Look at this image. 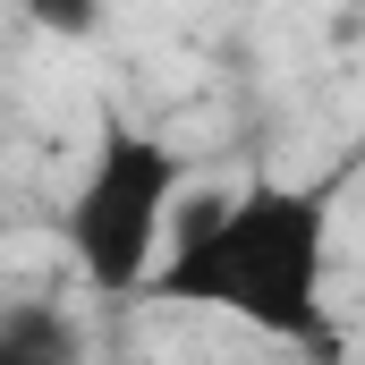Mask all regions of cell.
<instances>
[{"label": "cell", "instance_id": "7a4b0ae2", "mask_svg": "<svg viewBox=\"0 0 365 365\" xmlns=\"http://www.w3.org/2000/svg\"><path fill=\"white\" fill-rule=\"evenodd\" d=\"M187 179H195V162L170 136H153L136 119L93 128V153L68 187V204H60V247H68V264L93 297L128 306V297L153 289V272H162V255L187 221V204H179Z\"/></svg>", "mask_w": 365, "mask_h": 365}, {"label": "cell", "instance_id": "3957f363", "mask_svg": "<svg viewBox=\"0 0 365 365\" xmlns=\"http://www.w3.org/2000/svg\"><path fill=\"white\" fill-rule=\"evenodd\" d=\"M86 340L51 297H9L0 306V365H77Z\"/></svg>", "mask_w": 365, "mask_h": 365}, {"label": "cell", "instance_id": "6da1fadb", "mask_svg": "<svg viewBox=\"0 0 365 365\" xmlns=\"http://www.w3.org/2000/svg\"><path fill=\"white\" fill-rule=\"evenodd\" d=\"M331 230H340L331 179L221 187V195L187 204L145 306L221 314V323H247L272 349L331 357L340 349L331 340Z\"/></svg>", "mask_w": 365, "mask_h": 365}, {"label": "cell", "instance_id": "277c9868", "mask_svg": "<svg viewBox=\"0 0 365 365\" xmlns=\"http://www.w3.org/2000/svg\"><path fill=\"white\" fill-rule=\"evenodd\" d=\"M43 34H60V43H86L93 26H102V0H17Z\"/></svg>", "mask_w": 365, "mask_h": 365}]
</instances>
